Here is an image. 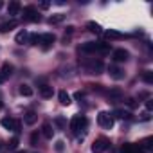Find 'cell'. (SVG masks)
Here are the masks:
<instances>
[{"label":"cell","mask_w":153,"mask_h":153,"mask_svg":"<svg viewBox=\"0 0 153 153\" xmlns=\"http://www.w3.org/2000/svg\"><path fill=\"white\" fill-rule=\"evenodd\" d=\"M81 51L87 54H96V52L106 54L112 51V47H110V43H105V42H88V43L81 45Z\"/></svg>","instance_id":"6da1fadb"},{"label":"cell","mask_w":153,"mask_h":153,"mask_svg":"<svg viewBox=\"0 0 153 153\" xmlns=\"http://www.w3.org/2000/svg\"><path fill=\"white\" fill-rule=\"evenodd\" d=\"M87 124H88V119L85 117V115H74L72 119H70V130H72V133H79L81 130H85L87 128Z\"/></svg>","instance_id":"7a4b0ae2"},{"label":"cell","mask_w":153,"mask_h":153,"mask_svg":"<svg viewBox=\"0 0 153 153\" xmlns=\"http://www.w3.org/2000/svg\"><path fill=\"white\" fill-rule=\"evenodd\" d=\"M85 70L88 74H101L105 70V63L101 59H90L87 65H85Z\"/></svg>","instance_id":"3957f363"},{"label":"cell","mask_w":153,"mask_h":153,"mask_svg":"<svg viewBox=\"0 0 153 153\" xmlns=\"http://www.w3.org/2000/svg\"><path fill=\"white\" fill-rule=\"evenodd\" d=\"M110 148V140L106 137H99L96 139V142L92 144V153H105Z\"/></svg>","instance_id":"277c9868"},{"label":"cell","mask_w":153,"mask_h":153,"mask_svg":"<svg viewBox=\"0 0 153 153\" xmlns=\"http://www.w3.org/2000/svg\"><path fill=\"white\" fill-rule=\"evenodd\" d=\"M24 20H25V22H40L38 9H36L34 6H25V7H24Z\"/></svg>","instance_id":"5b68a950"},{"label":"cell","mask_w":153,"mask_h":153,"mask_svg":"<svg viewBox=\"0 0 153 153\" xmlns=\"http://www.w3.org/2000/svg\"><path fill=\"white\" fill-rule=\"evenodd\" d=\"M97 123H99V126H103L105 130H112V126H114V117H112L108 112H99Z\"/></svg>","instance_id":"8992f818"},{"label":"cell","mask_w":153,"mask_h":153,"mask_svg":"<svg viewBox=\"0 0 153 153\" xmlns=\"http://www.w3.org/2000/svg\"><path fill=\"white\" fill-rule=\"evenodd\" d=\"M0 124H2L6 130H13L15 133H18V131H20V121H16V119H11V117H4L2 121H0Z\"/></svg>","instance_id":"52a82bcc"},{"label":"cell","mask_w":153,"mask_h":153,"mask_svg":"<svg viewBox=\"0 0 153 153\" xmlns=\"http://www.w3.org/2000/svg\"><path fill=\"white\" fill-rule=\"evenodd\" d=\"M121 153H146V151L140 148V144H123Z\"/></svg>","instance_id":"ba28073f"},{"label":"cell","mask_w":153,"mask_h":153,"mask_svg":"<svg viewBox=\"0 0 153 153\" xmlns=\"http://www.w3.org/2000/svg\"><path fill=\"white\" fill-rule=\"evenodd\" d=\"M54 40H56V36H54V34H51V33L40 34V43L43 45V49H49V47L54 43Z\"/></svg>","instance_id":"9c48e42d"},{"label":"cell","mask_w":153,"mask_h":153,"mask_svg":"<svg viewBox=\"0 0 153 153\" xmlns=\"http://www.w3.org/2000/svg\"><path fill=\"white\" fill-rule=\"evenodd\" d=\"M128 51L126 49H115L114 51V54H112V58H114V61H117V63H121V61H126L128 59Z\"/></svg>","instance_id":"30bf717a"},{"label":"cell","mask_w":153,"mask_h":153,"mask_svg":"<svg viewBox=\"0 0 153 153\" xmlns=\"http://www.w3.org/2000/svg\"><path fill=\"white\" fill-rule=\"evenodd\" d=\"M108 74H110V78H114V79H123L124 78V70L119 68V67H114V65L108 67Z\"/></svg>","instance_id":"8fae6325"},{"label":"cell","mask_w":153,"mask_h":153,"mask_svg":"<svg viewBox=\"0 0 153 153\" xmlns=\"http://www.w3.org/2000/svg\"><path fill=\"white\" fill-rule=\"evenodd\" d=\"M20 11H22V6H20V2H9V6H7V15L9 16H16V15H20Z\"/></svg>","instance_id":"7c38bea8"},{"label":"cell","mask_w":153,"mask_h":153,"mask_svg":"<svg viewBox=\"0 0 153 153\" xmlns=\"http://www.w3.org/2000/svg\"><path fill=\"white\" fill-rule=\"evenodd\" d=\"M42 133H43L45 139H52V135H54L52 124H51V123H43V124H42Z\"/></svg>","instance_id":"4fadbf2b"},{"label":"cell","mask_w":153,"mask_h":153,"mask_svg":"<svg viewBox=\"0 0 153 153\" xmlns=\"http://www.w3.org/2000/svg\"><path fill=\"white\" fill-rule=\"evenodd\" d=\"M52 94H54L52 87H49V85H42V87H40V96H42V97L49 99V97H52Z\"/></svg>","instance_id":"5bb4252c"},{"label":"cell","mask_w":153,"mask_h":153,"mask_svg":"<svg viewBox=\"0 0 153 153\" xmlns=\"http://www.w3.org/2000/svg\"><path fill=\"white\" fill-rule=\"evenodd\" d=\"M15 42H16V43H20V45H24V43H27V42H29V33H27V31H20V33L16 34V38H15Z\"/></svg>","instance_id":"9a60e30c"},{"label":"cell","mask_w":153,"mask_h":153,"mask_svg":"<svg viewBox=\"0 0 153 153\" xmlns=\"http://www.w3.org/2000/svg\"><path fill=\"white\" fill-rule=\"evenodd\" d=\"M58 99H59V103H61L63 106H68V105H70V96H68L65 90H59V92H58Z\"/></svg>","instance_id":"2e32d148"},{"label":"cell","mask_w":153,"mask_h":153,"mask_svg":"<svg viewBox=\"0 0 153 153\" xmlns=\"http://www.w3.org/2000/svg\"><path fill=\"white\" fill-rule=\"evenodd\" d=\"M121 97H123V92H121L119 88H112V90L108 92V99H110V101H114V103H115V101H119Z\"/></svg>","instance_id":"e0dca14e"},{"label":"cell","mask_w":153,"mask_h":153,"mask_svg":"<svg viewBox=\"0 0 153 153\" xmlns=\"http://www.w3.org/2000/svg\"><path fill=\"white\" fill-rule=\"evenodd\" d=\"M105 36H106V38H112V40H121V38H124V34H123V33L114 31V29H108V31L105 33Z\"/></svg>","instance_id":"ac0fdd59"},{"label":"cell","mask_w":153,"mask_h":153,"mask_svg":"<svg viewBox=\"0 0 153 153\" xmlns=\"http://www.w3.org/2000/svg\"><path fill=\"white\" fill-rule=\"evenodd\" d=\"M36 119H38V115L34 112H25V115H24V123L25 124H34Z\"/></svg>","instance_id":"d6986e66"},{"label":"cell","mask_w":153,"mask_h":153,"mask_svg":"<svg viewBox=\"0 0 153 153\" xmlns=\"http://www.w3.org/2000/svg\"><path fill=\"white\" fill-rule=\"evenodd\" d=\"M87 27H88L90 33H96V34H101V33H103V29H101V25H99L97 22H88Z\"/></svg>","instance_id":"ffe728a7"},{"label":"cell","mask_w":153,"mask_h":153,"mask_svg":"<svg viewBox=\"0 0 153 153\" xmlns=\"http://www.w3.org/2000/svg\"><path fill=\"white\" fill-rule=\"evenodd\" d=\"M15 27H16V22H15V20L6 22V24H0V33H7V31H11V29H15Z\"/></svg>","instance_id":"44dd1931"},{"label":"cell","mask_w":153,"mask_h":153,"mask_svg":"<svg viewBox=\"0 0 153 153\" xmlns=\"http://www.w3.org/2000/svg\"><path fill=\"white\" fill-rule=\"evenodd\" d=\"M13 70H15V68H13V65H11V63H4V65H2V68H0V72L6 76V79L13 74Z\"/></svg>","instance_id":"7402d4cb"},{"label":"cell","mask_w":153,"mask_h":153,"mask_svg":"<svg viewBox=\"0 0 153 153\" xmlns=\"http://www.w3.org/2000/svg\"><path fill=\"white\" fill-rule=\"evenodd\" d=\"M140 78H142V81H144V83L153 85V72H151V70H144Z\"/></svg>","instance_id":"603a6c76"},{"label":"cell","mask_w":153,"mask_h":153,"mask_svg":"<svg viewBox=\"0 0 153 153\" xmlns=\"http://www.w3.org/2000/svg\"><path fill=\"white\" fill-rule=\"evenodd\" d=\"M18 92H20L22 96H25V97H29V96H33V88H31L29 85H20V88H18Z\"/></svg>","instance_id":"cb8c5ba5"},{"label":"cell","mask_w":153,"mask_h":153,"mask_svg":"<svg viewBox=\"0 0 153 153\" xmlns=\"http://www.w3.org/2000/svg\"><path fill=\"white\" fill-rule=\"evenodd\" d=\"M54 124H56L59 130H65V126H67V119L61 117V115H58V117H54Z\"/></svg>","instance_id":"d4e9b609"},{"label":"cell","mask_w":153,"mask_h":153,"mask_svg":"<svg viewBox=\"0 0 153 153\" xmlns=\"http://www.w3.org/2000/svg\"><path fill=\"white\" fill-rule=\"evenodd\" d=\"M65 20V15H52L51 18H49V24H59V22H63Z\"/></svg>","instance_id":"484cf974"},{"label":"cell","mask_w":153,"mask_h":153,"mask_svg":"<svg viewBox=\"0 0 153 153\" xmlns=\"http://www.w3.org/2000/svg\"><path fill=\"white\" fill-rule=\"evenodd\" d=\"M114 114H115V117H119V119H130V115H131L130 112H124V110H115Z\"/></svg>","instance_id":"4316f807"},{"label":"cell","mask_w":153,"mask_h":153,"mask_svg":"<svg viewBox=\"0 0 153 153\" xmlns=\"http://www.w3.org/2000/svg\"><path fill=\"white\" fill-rule=\"evenodd\" d=\"M29 45H38L40 43V34H29Z\"/></svg>","instance_id":"83f0119b"},{"label":"cell","mask_w":153,"mask_h":153,"mask_svg":"<svg viewBox=\"0 0 153 153\" xmlns=\"http://www.w3.org/2000/svg\"><path fill=\"white\" fill-rule=\"evenodd\" d=\"M16 146H18V137H13L9 140V149H16Z\"/></svg>","instance_id":"f1b7e54d"},{"label":"cell","mask_w":153,"mask_h":153,"mask_svg":"<svg viewBox=\"0 0 153 153\" xmlns=\"http://www.w3.org/2000/svg\"><path fill=\"white\" fill-rule=\"evenodd\" d=\"M63 148H65V142L63 140H58L56 142V151H63Z\"/></svg>","instance_id":"f546056e"},{"label":"cell","mask_w":153,"mask_h":153,"mask_svg":"<svg viewBox=\"0 0 153 153\" xmlns=\"http://www.w3.org/2000/svg\"><path fill=\"white\" fill-rule=\"evenodd\" d=\"M149 110H153V99L146 101V112H149Z\"/></svg>","instance_id":"4dcf8cb0"},{"label":"cell","mask_w":153,"mask_h":153,"mask_svg":"<svg viewBox=\"0 0 153 153\" xmlns=\"http://www.w3.org/2000/svg\"><path fill=\"white\" fill-rule=\"evenodd\" d=\"M31 144H33V146L38 144V133H33V135H31Z\"/></svg>","instance_id":"1f68e13d"},{"label":"cell","mask_w":153,"mask_h":153,"mask_svg":"<svg viewBox=\"0 0 153 153\" xmlns=\"http://www.w3.org/2000/svg\"><path fill=\"white\" fill-rule=\"evenodd\" d=\"M40 7H42V9H49V7H51V2H42Z\"/></svg>","instance_id":"d6a6232c"},{"label":"cell","mask_w":153,"mask_h":153,"mask_svg":"<svg viewBox=\"0 0 153 153\" xmlns=\"http://www.w3.org/2000/svg\"><path fill=\"white\" fill-rule=\"evenodd\" d=\"M126 103H128V106H130V108H135V99H128Z\"/></svg>","instance_id":"836d02e7"},{"label":"cell","mask_w":153,"mask_h":153,"mask_svg":"<svg viewBox=\"0 0 153 153\" xmlns=\"http://www.w3.org/2000/svg\"><path fill=\"white\" fill-rule=\"evenodd\" d=\"M142 119L148 121V119H149V112H144V114H142Z\"/></svg>","instance_id":"e575fe53"},{"label":"cell","mask_w":153,"mask_h":153,"mask_svg":"<svg viewBox=\"0 0 153 153\" xmlns=\"http://www.w3.org/2000/svg\"><path fill=\"white\" fill-rule=\"evenodd\" d=\"M4 81H6V76H4V74H2V72H0V85H2V83H4Z\"/></svg>","instance_id":"d590c367"},{"label":"cell","mask_w":153,"mask_h":153,"mask_svg":"<svg viewBox=\"0 0 153 153\" xmlns=\"http://www.w3.org/2000/svg\"><path fill=\"white\" fill-rule=\"evenodd\" d=\"M2 6H4V2H0V7H2Z\"/></svg>","instance_id":"8d00e7d4"},{"label":"cell","mask_w":153,"mask_h":153,"mask_svg":"<svg viewBox=\"0 0 153 153\" xmlns=\"http://www.w3.org/2000/svg\"><path fill=\"white\" fill-rule=\"evenodd\" d=\"M0 108H2V101H0Z\"/></svg>","instance_id":"74e56055"},{"label":"cell","mask_w":153,"mask_h":153,"mask_svg":"<svg viewBox=\"0 0 153 153\" xmlns=\"http://www.w3.org/2000/svg\"><path fill=\"white\" fill-rule=\"evenodd\" d=\"M20 153H25V151H20Z\"/></svg>","instance_id":"f35d334b"},{"label":"cell","mask_w":153,"mask_h":153,"mask_svg":"<svg viewBox=\"0 0 153 153\" xmlns=\"http://www.w3.org/2000/svg\"><path fill=\"white\" fill-rule=\"evenodd\" d=\"M0 148H2V144H0Z\"/></svg>","instance_id":"ab89813d"}]
</instances>
